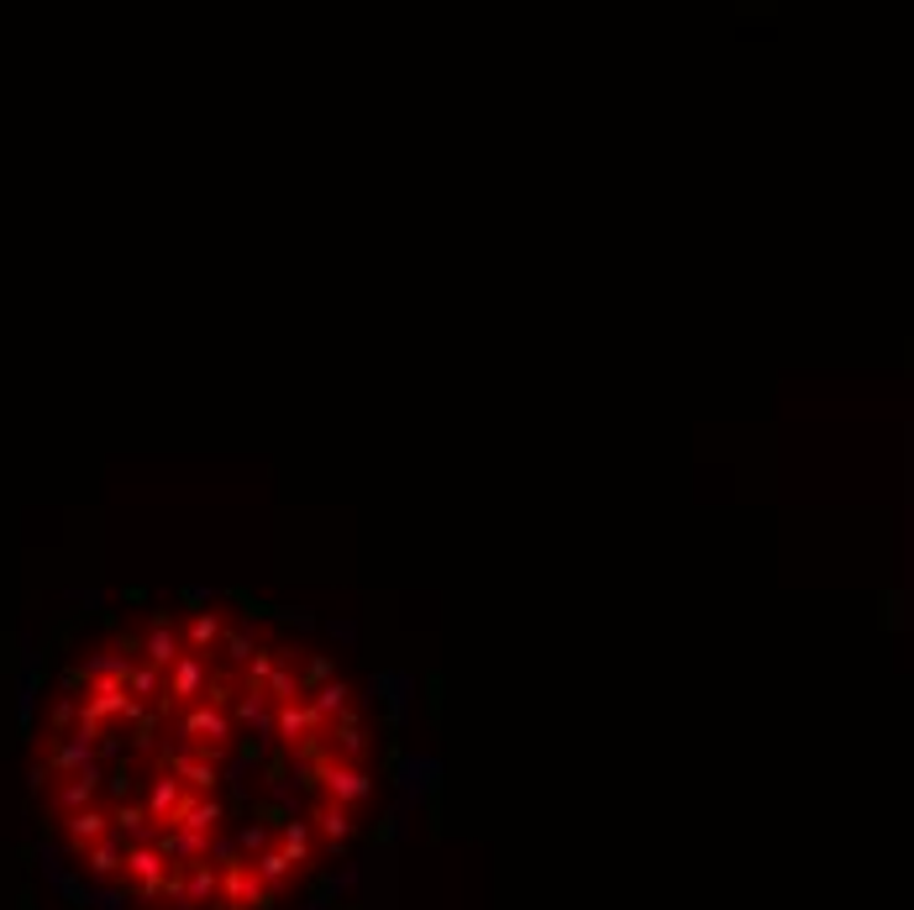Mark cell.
Returning <instances> with one entry per match:
<instances>
[{
    "label": "cell",
    "instance_id": "6da1fadb",
    "mask_svg": "<svg viewBox=\"0 0 914 910\" xmlns=\"http://www.w3.org/2000/svg\"><path fill=\"white\" fill-rule=\"evenodd\" d=\"M290 653L195 610L159 695L121 689L105 643L48 706L38 821L80 884L121 910H284L374 827L384 774L363 706L305 695Z\"/></svg>",
    "mask_w": 914,
    "mask_h": 910
}]
</instances>
